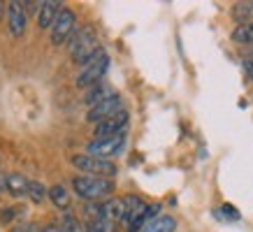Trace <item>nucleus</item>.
<instances>
[{"instance_id": "nucleus-1", "label": "nucleus", "mask_w": 253, "mask_h": 232, "mask_svg": "<svg viewBox=\"0 0 253 232\" xmlns=\"http://www.w3.org/2000/svg\"><path fill=\"white\" fill-rule=\"evenodd\" d=\"M72 188L86 202H100V200H105V197H112V193L116 191L114 179L86 177V174H79V177L72 179Z\"/></svg>"}, {"instance_id": "nucleus-2", "label": "nucleus", "mask_w": 253, "mask_h": 232, "mask_svg": "<svg viewBox=\"0 0 253 232\" xmlns=\"http://www.w3.org/2000/svg\"><path fill=\"white\" fill-rule=\"evenodd\" d=\"M68 49H70V56H72V61L84 68L86 63L91 61L93 56L100 51L98 35H95V31H93L91 26H84V28H79V31L75 33V38L70 39Z\"/></svg>"}, {"instance_id": "nucleus-3", "label": "nucleus", "mask_w": 253, "mask_h": 232, "mask_svg": "<svg viewBox=\"0 0 253 232\" xmlns=\"http://www.w3.org/2000/svg\"><path fill=\"white\" fill-rule=\"evenodd\" d=\"M107 70H109V56L105 49H100L98 54L93 56L84 68L79 70L77 86L79 88H93V86L102 84V77L107 75Z\"/></svg>"}, {"instance_id": "nucleus-4", "label": "nucleus", "mask_w": 253, "mask_h": 232, "mask_svg": "<svg viewBox=\"0 0 253 232\" xmlns=\"http://www.w3.org/2000/svg\"><path fill=\"white\" fill-rule=\"evenodd\" d=\"M70 162L84 172L86 177H102V179H114L116 177V165L112 160H102V158H93L88 154H77L70 158Z\"/></svg>"}, {"instance_id": "nucleus-5", "label": "nucleus", "mask_w": 253, "mask_h": 232, "mask_svg": "<svg viewBox=\"0 0 253 232\" xmlns=\"http://www.w3.org/2000/svg\"><path fill=\"white\" fill-rule=\"evenodd\" d=\"M77 14L72 12V9L63 7L61 14H58V19H56V23L51 26V31H49V35H51V44L61 46V44H70V39L75 38V33H77Z\"/></svg>"}, {"instance_id": "nucleus-6", "label": "nucleus", "mask_w": 253, "mask_h": 232, "mask_svg": "<svg viewBox=\"0 0 253 232\" xmlns=\"http://www.w3.org/2000/svg\"><path fill=\"white\" fill-rule=\"evenodd\" d=\"M126 135H128V132H121V135L109 137V139H93V142H88V147H86V154L93 155V158L109 160V158L119 155L123 149H126V139H128Z\"/></svg>"}, {"instance_id": "nucleus-7", "label": "nucleus", "mask_w": 253, "mask_h": 232, "mask_svg": "<svg viewBox=\"0 0 253 232\" xmlns=\"http://www.w3.org/2000/svg\"><path fill=\"white\" fill-rule=\"evenodd\" d=\"M128 121H130L128 109H121L119 114L109 116V118H105L102 123L95 125V130H93V139H109V137L121 135V132H126V128H128Z\"/></svg>"}, {"instance_id": "nucleus-8", "label": "nucleus", "mask_w": 253, "mask_h": 232, "mask_svg": "<svg viewBox=\"0 0 253 232\" xmlns=\"http://www.w3.org/2000/svg\"><path fill=\"white\" fill-rule=\"evenodd\" d=\"M123 109V100H121V95L119 93H112L107 100H102L100 105H95L93 109H88V114H86V121L88 123H102L105 118H109V116H114L119 114Z\"/></svg>"}, {"instance_id": "nucleus-9", "label": "nucleus", "mask_w": 253, "mask_h": 232, "mask_svg": "<svg viewBox=\"0 0 253 232\" xmlns=\"http://www.w3.org/2000/svg\"><path fill=\"white\" fill-rule=\"evenodd\" d=\"M26 23H28V14H26V7L19 0H12L7 2V28L12 33V38L19 39L26 33Z\"/></svg>"}, {"instance_id": "nucleus-10", "label": "nucleus", "mask_w": 253, "mask_h": 232, "mask_svg": "<svg viewBox=\"0 0 253 232\" xmlns=\"http://www.w3.org/2000/svg\"><path fill=\"white\" fill-rule=\"evenodd\" d=\"M61 5L58 0H42V5H40V12H38V26L42 31H51V26L56 23L58 14H61Z\"/></svg>"}, {"instance_id": "nucleus-11", "label": "nucleus", "mask_w": 253, "mask_h": 232, "mask_svg": "<svg viewBox=\"0 0 253 232\" xmlns=\"http://www.w3.org/2000/svg\"><path fill=\"white\" fill-rule=\"evenodd\" d=\"M123 207H126V218H123V223L130 228V225L146 211L149 204H146L139 195H123Z\"/></svg>"}, {"instance_id": "nucleus-12", "label": "nucleus", "mask_w": 253, "mask_h": 232, "mask_svg": "<svg viewBox=\"0 0 253 232\" xmlns=\"http://www.w3.org/2000/svg\"><path fill=\"white\" fill-rule=\"evenodd\" d=\"M28 186H31V181L23 177L21 172H9L7 174V193L9 195L23 197V195H28Z\"/></svg>"}, {"instance_id": "nucleus-13", "label": "nucleus", "mask_w": 253, "mask_h": 232, "mask_svg": "<svg viewBox=\"0 0 253 232\" xmlns=\"http://www.w3.org/2000/svg\"><path fill=\"white\" fill-rule=\"evenodd\" d=\"M112 93H114V91H112L109 86H105V84L93 86V88H88V91H86V95H84V105H86L88 109H93L95 105H100L102 100H107Z\"/></svg>"}, {"instance_id": "nucleus-14", "label": "nucleus", "mask_w": 253, "mask_h": 232, "mask_svg": "<svg viewBox=\"0 0 253 232\" xmlns=\"http://www.w3.org/2000/svg\"><path fill=\"white\" fill-rule=\"evenodd\" d=\"M49 200H51V204H54L56 209H61V211H68L70 209V193L65 191V186L56 184L49 188Z\"/></svg>"}, {"instance_id": "nucleus-15", "label": "nucleus", "mask_w": 253, "mask_h": 232, "mask_svg": "<svg viewBox=\"0 0 253 232\" xmlns=\"http://www.w3.org/2000/svg\"><path fill=\"white\" fill-rule=\"evenodd\" d=\"M232 42H237L242 46H253V21L239 23L237 28L232 31Z\"/></svg>"}, {"instance_id": "nucleus-16", "label": "nucleus", "mask_w": 253, "mask_h": 232, "mask_svg": "<svg viewBox=\"0 0 253 232\" xmlns=\"http://www.w3.org/2000/svg\"><path fill=\"white\" fill-rule=\"evenodd\" d=\"M232 16L239 23H249L253 21V0H239L232 5Z\"/></svg>"}, {"instance_id": "nucleus-17", "label": "nucleus", "mask_w": 253, "mask_h": 232, "mask_svg": "<svg viewBox=\"0 0 253 232\" xmlns=\"http://www.w3.org/2000/svg\"><path fill=\"white\" fill-rule=\"evenodd\" d=\"M58 228L63 232H86V225H82V221L72 211H63L61 221H58Z\"/></svg>"}, {"instance_id": "nucleus-18", "label": "nucleus", "mask_w": 253, "mask_h": 232, "mask_svg": "<svg viewBox=\"0 0 253 232\" xmlns=\"http://www.w3.org/2000/svg\"><path fill=\"white\" fill-rule=\"evenodd\" d=\"M174 228H176V221L172 216H158L156 221H151L146 225L142 232H174Z\"/></svg>"}, {"instance_id": "nucleus-19", "label": "nucleus", "mask_w": 253, "mask_h": 232, "mask_svg": "<svg viewBox=\"0 0 253 232\" xmlns=\"http://www.w3.org/2000/svg\"><path fill=\"white\" fill-rule=\"evenodd\" d=\"M114 225L109 218L100 216V218H93V221H86V232H114Z\"/></svg>"}, {"instance_id": "nucleus-20", "label": "nucleus", "mask_w": 253, "mask_h": 232, "mask_svg": "<svg viewBox=\"0 0 253 232\" xmlns=\"http://www.w3.org/2000/svg\"><path fill=\"white\" fill-rule=\"evenodd\" d=\"M28 197H31L35 204H40L44 197H49V188H46L42 181H31V186H28Z\"/></svg>"}, {"instance_id": "nucleus-21", "label": "nucleus", "mask_w": 253, "mask_h": 232, "mask_svg": "<svg viewBox=\"0 0 253 232\" xmlns=\"http://www.w3.org/2000/svg\"><path fill=\"white\" fill-rule=\"evenodd\" d=\"M221 214H223V216H228V218H232V221H239L237 209L232 207V204H223V207H221Z\"/></svg>"}, {"instance_id": "nucleus-22", "label": "nucleus", "mask_w": 253, "mask_h": 232, "mask_svg": "<svg viewBox=\"0 0 253 232\" xmlns=\"http://www.w3.org/2000/svg\"><path fill=\"white\" fill-rule=\"evenodd\" d=\"M242 65H244V72L249 75V79L253 81V58H251V56H244V61H242Z\"/></svg>"}, {"instance_id": "nucleus-23", "label": "nucleus", "mask_w": 253, "mask_h": 232, "mask_svg": "<svg viewBox=\"0 0 253 232\" xmlns=\"http://www.w3.org/2000/svg\"><path fill=\"white\" fill-rule=\"evenodd\" d=\"M12 232H44V228H38V225H19Z\"/></svg>"}, {"instance_id": "nucleus-24", "label": "nucleus", "mask_w": 253, "mask_h": 232, "mask_svg": "<svg viewBox=\"0 0 253 232\" xmlns=\"http://www.w3.org/2000/svg\"><path fill=\"white\" fill-rule=\"evenodd\" d=\"M40 5H42V2H33V0H26V2H23V7H26V14H31V12H40Z\"/></svg>"}, {"instance_id": "nucleus-25", "label": "nucleus", "mask_w": 253, "mask_h": 232, "mask_svg": "<svg viewBox=\"0 0 253 232\" xmlns=\"http://www.w3.org/2000/svg\"><path fill=\"white\" fill-rule=\"evenodd\" d=\"M5 191H7V174L0 172V193H5Z\"/></svg>"}, {"instance_id": "nucleus-26", "label": "nucleus", "mask_w": 253, "mask_h": 232, "mask_svg": "<svg viewBox=\"0 0 253 232\" xmlns=\"http://www.w3.org/2000/svg\"><path fill=\"white\" fill-rule=\"evenodd\" d=\"M44 232H63L61 228H58V225H46L44 228Z\"/></svg>"}, {"instance_id": "nucleus-27", "label": "nucleus", "mask_w": 253, "mask_h": 232, "mask_svg": "<svg viewBox=\"0 0 253 232\" xmlns=\"http://www.w3.org/2000/svg\"><path fill=\"white\" fill-rule=\"evenodd\" d=\"M2 12H5V7H2V2H0V19H2Z\"/></svg>"}, {"instance_id": "nucleus-28", "label": "nucleus", "mask_w": 253, "mask_h": 232, "mask_svg": "<svg viewBox=\"0 0 253 232\" xmlns=\"http://www.w3.org/2000/svg\"><path fill=\"white\" fill-rule=\"evenodd\" d=\"M249 56H251V58H253V46H251V51H249Z\"/></svg>"}]
</instances>
